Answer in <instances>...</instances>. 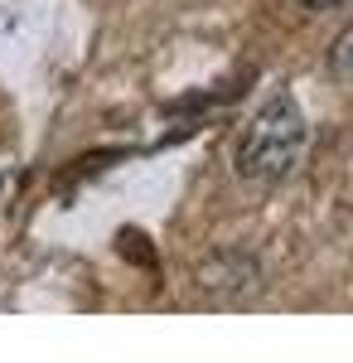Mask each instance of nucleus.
I'll return each mask as SVG.
<instances>
[{"label": "nucleus", "instance_id": "3", "mask_svg": "<svg viewBox=\"0 0 353 363\" xmlns=\"http://www.w3.org/2000/svg\"><path fill=\"white\" fill-rule=\"evenodd\" d=\"M310 10H325V5H339V0H305Z\"/></svg>", "mask_w": 353, "mask_h": 363}, {"label": "nucleus", "instance_id": "2", "mask_svg": "<svg viewBox=\"0 0 353 363\" xmlns=\"http://www.w3.org/2000/svg\"><path fill=\"white\" fill-rule=\"evenodd\" d=\"M329 78L353 87V20L339 29V39L329 44Z\"/></svg>", "mask_w": 353, "mask_h": 363}, {"label": "nucleus", "instance_id": "1", "mask_svg": "<svg viewBox=\"0 0 353 363\" xmlns=\"http://www.w3.org/2000/svg\"><path fill=\"white\" fill-rule=\"evenodd\" d=\"M305 140H310L305 112H300V102L291 92H281L271 102H262L252 112V121L242 126V136H237V174L242 179H286L305 155Z\"/></svg>", "mask_w": 353, "mask_h": 363}]
</instances>
